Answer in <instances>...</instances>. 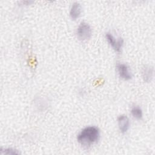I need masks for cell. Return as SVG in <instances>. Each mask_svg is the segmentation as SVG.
I'll use <instances>...</instances> for the list:
<instances>
[{
	"label": "cell",
	"instance_id": "3",
	"mask_svg": "<svg viewBox=\"0 0 155 155\" xmlns=\"http://www.w3.org/2000/svg\"><path fill=\"white\" fill-rule=\"evenodd\" d=\"M105 37L108 42L116 51L120 52L121 51L124 44V40L122 38L116 39V38L110 33H106Z\"/></svg>",
	"mask_w": 155,
	"mask_h": 155
},
{
	"label": "cell",
	"instance_id": "6",
	"mask_svg": "<svg viewBox=\"0 0 155 155\" xmlns=\"http://www.w3.org/2000/svg\"><path fill=\"white\" fill-rule=\"evenodd\" d=\"M82 12V7L79 3L74 2L73 4L70 12V16L72 19H76L79 17Z\"/></svg>",
	"mask_w": 155,
	"mask_h": 155
},
{
	"label": "cell",
	"instance_id": "8",
	"mask_svg": "<svg viewBox=\"0 0 155 155\" xmlns=\"http://www.w3.org/2000/svg\"><path fill=\"white\" fill-rule=\"evenodd\" d=\"M131 113L133 116L137 119H140L142 117V110L138 106L133 107L131 110Z\"/></svg>",
	"mask_w": 155,
	"mask_h": 155
},
{
	"label": "cell",
	"instance_id": "2",
	"mask_svg": "<svg viewBox=\"0 0 155 155\" xmlns=\"http://www.w3.org/2000/svg\"><path fill=\"white\" fill-rule=\"evenodd\" d=\"M92 33L90 26L86 22H81L77 29V36L79 39L86 41L91 38Z\"/></svg>",
	"mask_w": 155,
	"mask_h": 155
},
{
	"label": "cell",
	"instance_id": "4",
	"mask_svg": "<svg viewBox=\"0 0 155 155\" xmlns=\"http://www.w3.org/2000/svg\"><path fill=\"white\" fill-rule=\"evenodd\" d=\"M117 69L119 76L125 80L128 81L132 78L131 73L129 70L128 67L125 64H118L117 65Z\"/></svg>",
	"mask_w": 155,
	"mask_h": 155
},
{
	"label": "cell",
	"instance_id": "7",
	"mask_svg": "<svg viewBox=\"0 0 155 155\" xmlns=\"http://www.w3.org/2000/svg\"><path fill=\"white\" fill-rule=\"evenodd\" d=\"M142 74L145 81L149 82L151 81L153 77V68H151L150 67H145V68H144L143 70Z\"/></svg>",
	"mask_w": 155,
	"mask_h": 155
},
{
	"label": "cell",
	"instance_id": "1",
	"mask_svg": "<svg viewBox=\"0 0 155 155\" xmlns=\"http://www.w3.org/2000/svg\"><path fill=\"white\" fill-rule=\"evenodd\" d=\"M100 137V131L94 126L84 128L78 135L77 140L82 145L88 147L96 143Z\"/></svg>",
	"mask_w": 155,
	"mask_h": 155
},
{
	"label": "cell",
	"instance_id": "5",
	"mask_svg": "<svg viewBox=\"0 0 155 155\" xmlns=\"http://www.w3.org/2000/svg\"><path fill=\"white\" fill-rule=\"evenodd\" d=\"M118 126L119 130L122 133H126L130 127V120L126 115H120L117 119Z\"/></svg>",
	"mask_w": 155,
	"mask_h": 155
},
{
	"label": "cell",
	"instance_id": "9",
	"mask_svg": "<svg viewBox=\"0 0 155 155\" xmlns=\"http://www.w3.org/2000/svg\"><path fill=\"white\" fill-rule=\"evenodd\" d=\"M1 154H19V152L17 151V150L12 149V148H5V149H1Z\"/></svg>",
	"mask_w": 155,
	"mask_h": 155
}]
</instances>
